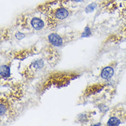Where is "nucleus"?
Returning <instances> with one entry per match:
<instances>
[{
    "mask_svg": "<svg viewBox=\"0 0 126 126\" xmlns=\"http://www.w3.org/2000/svg\"><path fill=\"white\" fill-rule=\"evenodd\" d=\"M15 37L17 38V39L21 40V39H24L25 37V34L21 33L20 32H17V33L15 34Z\"/></svg>",
    "mask_w": 126,
    "mask_h": 126,
    "instance_id": "nucleus-11",
    "label": "nucleus"
},
{
    "mask_svg": "<svg viewBox=\"0 0 126 126\" xmlns=\"http://www.w3.org/2000/svg\"><path fill=\"white\" fill-rule=\"evenodd\" d=\"M96 8V3H92L91 4H89L88 6L85 8V12L86 13H90L95 10Z\"/></svg>",
    "mask_w": 126,
    "mask_h": 126,
    "instance_id": "nucleus-8",
    "label": "nucleus"
},
{
    "mask_svg": "<svg viewBox=\"0 0 126 126\" xmlns=\"http://www.w3.org/2000/svg\"><path fill=\"white\" fill-rule=\"evenodd\" d=\"M48 41L52 46L55 47H60L63 45L62 38L56 33H51L48 35Z\"/></svg>",
    "mask_w": 126,
    "mask_h": 126,
    "instance_id": "nucleus-1",
    "label": "nucleus"
},
{
    "mask_svg": "<svg viewBox=\"0 0 126 126\" xmlns=\"http://www.w3.org/2000/svg\"><path fill=\"white\" fill-rule=\"evenodd\" d=\"M69 15V12L65 8H59L55 11V16L57 19L59 20H63L65 18H67Z\"/></svg>",
    "mask_w": 126,
    "mask_h": 126,
    "instance_id": "nucleus-4",
    "label": "nucleus"
},
{
    "mask_svg": "<svg viewBox=\"0 0 126 126\" xmlns=\"http://www.w3.org/2000/svg\"><path fill=\"white\" fill-rule=\"evenodd\" d=\"M73 1L75 2H81V1H83V0H73Z\"/></svg>",
    "mask_w": 126,
    "mask_h": 126,
    "instance_id": "nucleus-12",
    "label": "nucleus"
},
{
    "mask_svg": "<svg viewBox=\"0 0 126 126\" xmlns=\"http://www.w3.org/2000/svg\"><path fill=\"white\" fill-rule=\"evenodd\" d=\"M7 107L4 104L1 103V109H0V112H1V115H3L6 112Z\"/></svg>",
    "mask_w": 126,
    "mask_h": 126,
    "instance_id": "nucleus-10",
    "label": "nucleus"
},
{
    "mask_svg": "<svg viewBox=\"0 0 126 126\" xmlns=\"http://www.w3.org/2000/svg\"><path fill=\"white\" fill-rule=\"evenodd\" d=\"M44 66V62L42 59L37 60L31 65V67L34 70H40Z\"/></svg>",
    "mask_w": 126,
    "mask_h": 126,
    "instance_id": "nucleus-6",
    "label": "nucleus"
},
{
    "mask_svg": "<svg viewBox=\"0 0 126 126\" xmlns=\"http://www.w3.org/2000/svg\"><path fill=\"white\" fill-rule=\"evenodd\" d=\"M31 24L32 28L37 31H40L44 27V22L39 17H33L31 21Z\"/></svg>",
    "mask_w": 126,
    "mask_h": 126,
    "instance_id": "nucleus-2",
    "label": "nucleus"
},
{
    "mask_svg": "<svg viewBox=\"0 0 126 126\" xmlns=\"http://www.w3.org/2000/svg\"><path fill=\"white\" fill-rule=\"evenodd\" d=\"M90 35H91V29L88 26H86L84 29V31L82 33L81 37H88Z\"/></svg>",
    "mask_w": 126,
    "mask_h": 126,
    "instance_id": "nucleus-9",
    "label": "nucleus"
},
{
    "mask_svg": "<svg viewBox=\"0 0 126 126\" xmlns=\"http://www.w3.org/2000/svg\"><path fill=\"white\" fill-rule=\"evenodd\" d=\"M121 123V121H120L117 117L113 116L110 118L108 121L107 122V125L108 126H119Z\"/></svg>",
    "mask_w": 126,
    "mask_h": 126,
    "instance_id": "nucleus-7",
    "label": "nucleus"
},
{
    "mask_svg": "<svg viewBox=\"0 0 126 126\" xmlns=\"http://www.w3.org/2000/svg\"><path fill=\"white\" fill-rule=\"evenodd\" d=\"M1 77L2 78H7L8 77H10V67L6 65H2L1 66Z\"/></svg>",
    "mask_w": 126,
    "mask_h": 126,
    "instance_id": "nucleus-5",
    "label": "nucleus"
},
{
    "mask_svg": "<svg viewBox=\"0 0 126 126\" xmlns=\"http://www.w3.org/2000/svg\"><path fill=\"white\" fill-rule=\"evenodd\" d=\"M114 75V69L110 66H107L101 70V77L103 79H110Z\"/></svg>",
    "mask_w": 126,
    "mask_h": 126,
    "instance_id": "nucleus-3",
    "label": "nucleus"
}]
</instances>
